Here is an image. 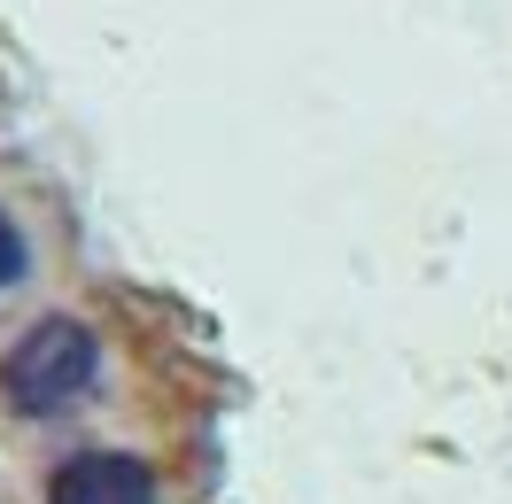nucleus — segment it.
Instances as JSON below:
<instances>
[{
  "label": "nucleus",
  "mask_w": 512,
  "mask_h": 504,
  "mask_svg": "<svg viewBox=\"0 0 512 504\" xmlns=\"http://www.w3.org/2000/svg\"><path fill=\"white\" fill-rule=\"evenodd\" d=\"M94 373H101V342L78 326V318H39L24 342L8 349V365H0V396L16 411H63V404H78L86 388H94Z\"/></svg>",
  "instance_id": "obj_1"
},
{
  "label": "nucleus",
  "mask_w": 512,
  "mask_h": 504,
  "mask_svg": "<svg viewBox=\"0 0 512 504\" xmlns=\"http://www.w3.org/2000/svg\"><path fill=\"white\" fill-rule=\"evenodd\" d=\"M47 504H156V473L140 458H117V450H86V458L55 466Z\"/></svg>",
  "instance_id": "obj_2"
},
{
  "label": "nucleus",
  "mask_w": 512,
  "mask_h": 504,
  "mask_svg": "<svg viewBox=\"0 0 512 504\" xmlns=\"http://www.w3.org/2000/svg\"><path fill=\"white\" fill-rule=\"evenodd\" d=\"M16 272H24V233L0 218V287H16Z\"/></svg>",
  "instance_id": "obj_3"
}]
</instances>
